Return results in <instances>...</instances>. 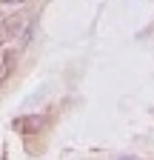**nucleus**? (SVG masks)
<instances>
[{
  "mask_svg": "<svg viewBox=\"0 0 154 160\" xmlns=\"http://www.w3.org/2000/svg\"><path fill=\"white\" fill-rule=\"evenodd\" d=\"M3 29H6V20L0 17V37H3Z\"/></svg>",
  "mask_w": 154,
  "mask_h": 160,
  "instance_id": "7ed1b4c3",
  "label": "nucleus"
},
{
  "mask_svg": "<svg viewBox=\"0 0 154 160\" xmlns=\"http://www.w3.org/2000/svg\"><path fill=\"white\" fill-rule=\"evenodd\" d=\"M43 114H23V117H14V123H12V129L14 132H20V134H37L43 129Z\"/></svg>",
  "mask_w": 154,
  "mask_h": 160,
  "instance_id": "f257e3e1",
  "label": "nucleus"
},
{
  "mask_svg": "<svg viewBox=\"0 0 154 160\" xmlns=\"http://www.w3.org/2000/svg\"><path fill=\"white\" fill-rule=\"evenodd\" d=\"M14 66H17V52H12V49L3 46V49H0V86L14 74Z\"/></svg>",
  "mask_w": 154,
  "mask_h": 160,
  "instance_id": "f03ea898",
  "label": "nucleus"
},
{
  "mask_svg": "<svg viewBox=\"0 0 154 160\" xmlns=\"http://www.w3.org/2000/svg\"><path fill=\"white\" fill-rule=\"evenodd\" d=\"M120 160H137V157H120Z\"/></svg>",
  "mask_w": 154,
  "mask_h": 160,
  "instance_id": "20e7f679",
  "label": "nucleus"
},
{
  "mask_svg": "<svg viewBox=\"0 0 154 160\" xmlns=\"http://www.w3.org/2000/svg\"><path fill=\"white\" fill-rule=\"evenodd\" d=\"M14 3H23V0H14Z\"/></svg>",
  "mask_w": 154,
  "mask_h": 160,
  "instance_id": "39448f33",
  "label": "nucleus"
}]
</instances>
